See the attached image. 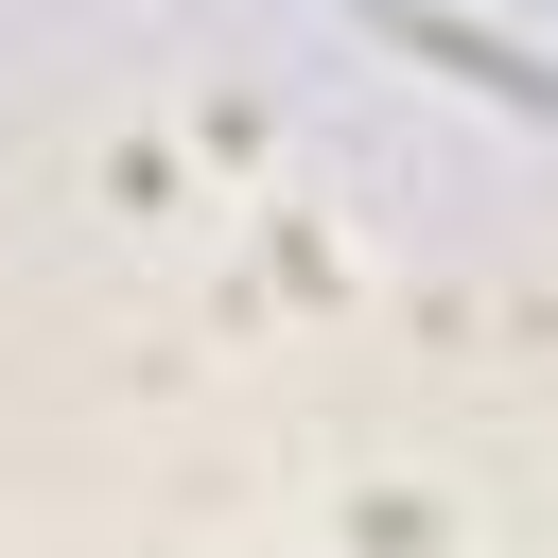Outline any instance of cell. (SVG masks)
<instances>
[{
	"mask_svg": "<svg viewBox=\"0 0 558 558\" xmlns=\"http://www.w3.org/2000/svg\"><path fill=\"white\" fill-rule=\"evenodd\" d=\"M366 17H384V52H418V70H453V87H488V105H523V122L558 105V70H541L523 35H488V17H453V0H366Z\"/></svg>",
	"mask_w": 558,
	"mask_h": 558,
	"instance_id": "obj_1",
	"label": "cell"
}]
</instances>
